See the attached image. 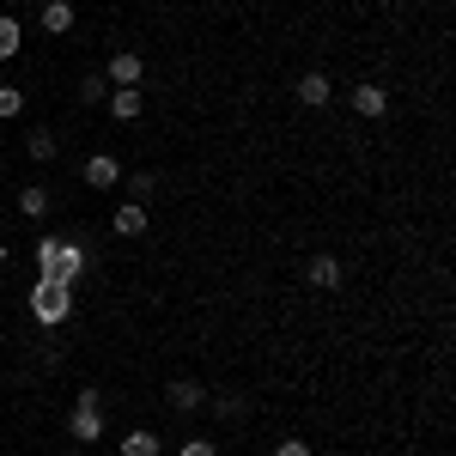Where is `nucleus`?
Segmentation results:
<instances>
[{"instance_id":"20e7f679","label":"nucleus","mask_w":456,"mask_h":456,"mask_svg":"<svg viewBox=\"0 0 456 456\" xmlns=\"http://www.w3.org/2000/svg\"><path fill=\"white\" fill-rule=\"evenodd\" d=\"M79 274H86V249L73 244V238H61L55 262H49V274H37V281H68V286H79Z\"/></svg>"},{"instance_id":"f8f14e48","label":"nucleus","mask_w":456,"mask_h":456,"mask_svg":"<svg viewBox=\"0 0 456 456\" xmlns=\"http://www.w3.org/2000/svg\"><path fill=\"white\" fill-rule=\"evenodd\" d=\"M68 432H73V444H98L104 438V408H73Z\"/></svg>"},{"instance_id":"4468645a","label":"nucleus","mask_w":456,"mask_h":456,"mask_svg":"<svg viewBox=\"0 0 456 456\" xmlns=\"http://www.w3.org/2000/svg\"><path fill=\"white\" fill-rule=\"evenodd\" d=\"M49 208H55V195H49V189H43V183H25V189H19V213H25V219H49Z\"/></svg>"},{"instance_id":"412c9836","label":"nucleus","mask_w":456,"mask_h":456,"mask_svg":"<svg viewBox=\"0 0 456 456\" xmlns=\"http://www.w3.org/2000/svg\"><path fill=\"white\" fill-rule=\"evenodd\" d=\"M274 456H311V444H305V438H281V444H274Z\"/></svg>"},{"instance_id":"f03ea898","label":"nucleus","mask_w":456,"mask_h":456,"mask_svg":"<svg viewBox=\"0 0 456 456\" xmlns=\"http://www.w3.org/2000/svg\"><path fill=\"white\" fill-rule=\"evenodd\" d=\"M347 98H353V116H365V122H384L389 116V86H378V79H359Z\"/></svg>"},{"instance_id":"9d476101","label":"nucleus","mask_w":456,"mask_h":456,"mask_svg":"<svg viewBox=\"0 0 456 456\" xmlns=\"http://www.w3.org/2000/svg\"><path fill=\"white\" fill-rule=\"evenodd\" d=\"M305 281L316 286V292H341V256H311V268H305Z\"/></svg>"},{"instance_id":"4be33fe9","label":"nucleus","mask_w":456,"mask_h":456,"mask_svg":"<svg viewBox=\"0 0 456 456\" xmlns=\"http://www.w3.org/2000/svg\"><path fill=\"white\" fill-rule=\"evenodd\" d=\"M176 456H219V451H213V438H189V444H183Z\"/></svg>"},{"instance_id":"1a4fd4ad","label":"nucleus","mask_w":456,"mask_h":456,"mask_svg":"<svg viewBox=\"0 0 456 456\" xmlns=\"http://www.w3.org/2000/svg\"><path fill=\"white\" fill-rule=\"evenodd\" d=\"M104 79H110V86H141V79H146L141 55H134V49H116V55L104 61Z\"/></svg>"},{"instance_id":"2eb2a0df","label":"nucleus","mask_w":456,"mask_h":456,"mask_svg":"<svg viewBox=\"0 0 456 456\" xmlns=\"http://www.w3.org/2000/svg\"><path fill=\"white\" fill-rule=\"evenodd\" d=\"M19 49H25V25H19L12 12H0V61H12Z\"/></svg>"},{"instance_id":"5701e85b","label":"nucleus","mask_w":456,"mask_h":456,"mask_svg":"<svg viewBox=\"0 0 456 456\" xmlns=\"http://www.w3.org/2000/svg\"><path fill=\"white\" fill-rule=\"evenodd\" d=\"M0 268H6V244H0ZM0 286H6V281H0Z\"/></svg>"},{"instance_id":"dca6fc26","label":"nucleus","mask_w":456,"mask_h":456,"mask_svg":"<svg viewBox=\"0 0 456 456\" xmlns=\"http://www.w3.org/2000/svg\"><path fill=\"white\" fill-rule=\"evenodd\" d=\"M25 152H31V165H49V159L61 152V141H55L49 128H31V134H25Z\"/></svg>"},{"instance_id":"7ed1b4c3","label":"nucleus","mask_w":456,"mask_h":456,"mask_svg":"<svg viewBox=\"0 0 456 456\" xmlns=\"http://www.w3.org/2000/svg\"><path fill=\"white\" fill-rule=\"evenodd\" d=\"M292 98L305 110H329V98H335V79L322 68H311V73H298V86H292Z\"/></svg>"},{"instance_id":"6ab92c4d","label":"nucleus","mask_w":456,"mask_h":456,"mask_svg":"<svg viewBox=\"0 0 456 456\" xmlns=\"http://www.w3.org/2000/svg\"><path fill=\"white\" fill-rule=\"evenodd\" d=\"M19 110H25V92L19 86H0V122H12Z\"/></svg>"},{"instance_id":"9b49d317","label":"nucleus","mask_w":456,"mask_h":456,"mask_svg":"<svg viewBox=\"0 0 456 456\" xmlns=\"http://www.w3.org/2000/svg\"><path fill=\"white\" fill-rule=\"evenodd\" d=\"M110 232L116 238H146V201H122L110 213Z\"/></svg>"},{"instance_id":"b1692460","label":"nucleus","mask_w":456,"mask_h":456,"mask_svg":"<svg viewBox=\"0 0 456 456\" xmlns=\"http://www.w3.org/2000/svg\"><path fill=\"white\" fill-rule=\"evenodd\" d=\"M0 176H6V159H0Z\"/></svg>"},{"instance_id":"0eeeda50","label":"nucleus","mask_w":456,"mask_h":456,"mask_svg":"<svg viewBox=\"0 0 456 456\" xmlns=\"http://www.w3.org/2000/svg\"><path fill=\"white\" fill-rule=\"evenodd\" d=\"M104 110L116 116V122H141V110H146V92H141V86H110Z\"/></svg>"},{"instance_id":"a211bd4d","label":"nucleus","mask_w":456,"mask_h":456,"mask_svg":"<svg viewBox=\"0 0 456 456\" xmlns=\"http://www.w3.org/2000/svg\"><path fill=\"white\" fill-rule=\"evenodd\" d=\"M110 98V79L104 73H86V79H79V104H104Z\"/></svg>"},{"instance_id":"aec40b11","label":"nucleus","mask_w":456,"mask_h":456,"mask_svg":"<svg viewBox=\"0 0 456 456\" xmlns=\"http://www.w3.org/2000/svg\"><path fill=\"white\" fill-rule=\"evenodd\" d=\"M55 249H61V238L49 232V238H37V274H49V262H55Z\"/></svg>"},{"instance_id":"f3484780","label":"nucleus","mask_w":456,"mask_h":456,"mask_svg":"<svg viewBox=\"0 0 456 456\" xmlns=\"http://www.w3.org/2000/svg\"><path fill=\"white\" fill-rule=\"evenodd\" d=\"M122 183H128V201H152L159 195V176L152 171H134V176H122Z\"/></svg>"},{"instance_id":"f257e3e1","label":"nucleus","mask_w":456,"mask_h":456,"mask_svg":"<svg viewBox=\"0 0 456 456\" xmlns=\"http://www.w3.org/2000/svg\"><path fill=\"white\" fill-rule=\"evenodd\" d=\"M31 316L43 329H61L73 316V286L68 281H31Z\"/></svg>"},{"instance_id":"6e6552de","label":"nucleus","mask_w":456,"mask_h":456,"mask_svg":"<svg viewBox=\"0 0 456 456\" xmlns=\"http://www.w3.org/2000/svg\"><path fill=\"white\" fill-rule=\"evenodd\" d=\"M37 25H43V37H68L73 25H79V12H73V0H43Z\"/></svg>"},{"instance_id":"423d86ee","label":"nucleus","mask_w":456,"mask_h":456,"mask_svg":"<svg viewBox=\"0 0 456 456\" xmlns=\"http://www.w3.org/2000/svg\"><path fill=\"white\" fill-rule=\"evenodd\" d=\"M165 402H171L176 414H195V408H208V389H201V378H171Z\"/></svg>"},{"instance_id":"39448f33","label":"nucleus","mask_w":456,"mask_h":456,"mask_svg":"<svg viewBox=\"0 0 456 456\" xmlns=\"http://www.w3.org/2000/svg\"><path fill=\"white\" fill-rule=\"evenodd\" d=\"M79 183H86V189H116V183H122V159H116V152H92V159L79 165Z\"/></svg>"},{"instance_id":"ddd939ff","label":"nucleus","mask_w":456,"mask_h":456,"mask_svg":"<svg viewBox=\"0 0 456 456\" xmlns=\"http://www.w3.org/2000/svg\"><path fill=\"white\" fill-rule=\"evenodd\" d=\"M116 451H122V456H159V451H165V438H159L152 426H128V438H122Z\"/></svg>"}]
</instances>
